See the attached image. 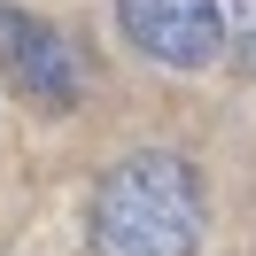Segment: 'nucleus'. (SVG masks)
Listing matches in <instances>:
<instances>
[{"instance_id":"1","label":"nucleus","mask_w":256,"mask_h":256,"mask_svg":"<svg viewBox=\"0 0 256 256\" xmlns=\"http://www.w3.org/2000/svg\"><path fill=\"white\" fill-rule=\"evenodd\" d=\"M94 256H194L202 248V178L186 156L148 148L101 171L94 210H86Z\"/></svg>"},{"instance_id":"2","label":"nucleus","mask_w":256,"mask_h":256,"mask_svg":"<svg viewBox=\"0 0 256 256\" xmlns=\"http://www.w3.org/2000/svg\"><path fill=\"white\" fill-rule=\"evenodd\" d=\"M124 39L163 70H210L225 54V16L218 0H116Z\"/></svg>"},{"instance_id":"3","label":"nucleus","mask_w":256,"mask_h":256,"mask_svg":"<svg viewBox=\"0 0 256 256\" xmlns=\"http://www.w3.org/2000/svg\"><path fill=\"white\" fill-rule=\"evenodd\" d=\"M0 78L24 86L39 109H70L86 94V54L70 47L54 24L24 16V8H0Z\"/></svg>"},{"instance_id":"4","label":"nucleus","mask_w":256,"mask_h":256,"mask_svg":"<svg viewBox=\"0 0 256 256\" xmlns=\"http://www.w3.org/2000/svg\"><path fill=\"white\" fill-rule=\"evenodd\" d=\"M218 16H225V47H233V62L256 78V0H225Z\"/></svg>"}]
</instances>
